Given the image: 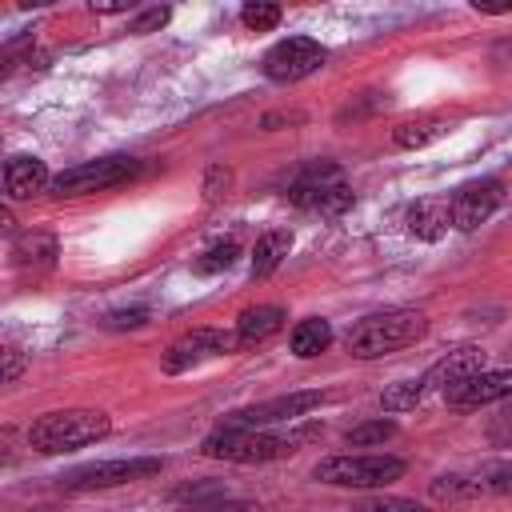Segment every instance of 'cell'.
Wrapping results in <instances>:
<instances>
[{"label":"cell","instance_id":"23","mask_svg":"<svg viewBox=\"0 0 512 512\" xmlns=\"http://www.w3.org/2000/svg\"><path fill=\"white\" fill-rule=\"evenodd\" d=\"M424 396H428V392H424L420 380H400V384H392V388L380 392V408H384V412H408V408H416Z\"/></svg>","mask_w":512,"mask_h":512},{"label":"cell","instance_id":"26","mask_svg":"<svg viewBox=\"0 0 512 512\" xmlns=\"http://www.w3.org/2000/svg\"><path fill=\"white\" fill-rule=\"evenodd\" d=\"M352 512H428V508H420L416 500H404V496H372V500H360Z\"/></svg>","mask_w":512,"mask_h":512},{"label":"cell","instance_id":"9","mask_svg":"<svg viewBox=\"0 0 512 512\" xmlns=\"http://www.w3.org/2000/svg\"><path fill=\"white\" fill-rule=\"evenodd\" d=\"M232 348H236V332H224V328H192V332H184L180 340L168 344L160 368L168 376H180V372H192L204 360H216V356H224Z\"/></svg>","mask_w":512,"mask_h":512},{"label":"cell","instance_id":"17","mask_svg":"<svg viewBox=\"0 0 512 512\" xmlns=\"http://www.w3.org/2000/svg\"><path fill=\"white\" fill-rule=\"evenodd\" d=\"M288 312L280 304H256V308H244L236 316V348H256L264 340H272L280 328H284Z\"/></svg>","mask_w":512,"mask_h":512},{"label":"cell","instance_id":"33","mask_svg":"<svg viewBox=\"0 0 512 512\" xmlns=\"http://www.w3.org/2000/svg\"><path fill=\"white\" fill-rule=\"evenodd\" d=\"M128 4H92V12H124Z\"/></svg>","mask_w":512,"mask_h":512},{"label":"cell","instance_id":"13","mask_svg":"<svg viewBox=\"0 0 512 512\" xmlns=\"http://www.w3.org/2000/svg\"><path fill=\"white\" fill-rule=\"evenodd\" d=\"M504 396H512V368H484V372H476V376H468L444 392L448 408H456V412H472V408L496 404Z\"/></svg>","mask_w":512,"mask_h":512},{"label":"cell","instance_id":"30","mask_svg":"<svg viewBox=\"0 0 512 512\" xmlns=\"http://www.w3.org/2000/svg\"><path fill=\"white\" fill-rule=\"evenodd\" d=\"M184 512H252L244 500H228V496H220V500H204V504H188Z\"/></svg>","mask_w":512,"mask_h":512},{"label":"cell","instance_id":"8","mask_svg":"<svg viewBox=\"0 0 512 512\" xmlns=\"http://www.w3.org/2000/svg\"><path fill=\"white\" fill-rule=\"evenodd\" d=\"M164 472V460L160 456H132V460H96V464H80L72 472L60 476L64 488L72 492H96V488H120V484H132V480H148Z\"/></svg>","mask_w":512,"mask_h":512},{"label":"cell","instance_id":"11","mask_svg":"<svg viewBox=\"0 0 512 512\" xmlns=\"http://www.w3.org/2000/svg\"><path fill=\"white\" fill-rule=\"evenodd\" d=\"M328 396L308 388V392H284V396H272V400H260V404H248V408H236L224 424H240V428H272V424H292L300 416H308L312 408H320Z\"/></svg>","mask_w":512,"mask_h":512},{"label":"cell","instance_id":"25","mask_svg":"<svg viewBox=\"0 0 512 512\" xmlns=\"http://www.w3.org/2000/svg\"><path fill=\"white\" fill-rule=\"evenodd\" d=\"M392 436H396V424H392V420H368V424H356V428L344 432V440H348L352 448L384 444V440H392Z\"/></svg>","mask_w":512,"mask_h":512},{"label":"cell","instance_id":"29","mask_svg":"<svg viewBox=\"0 0 512 512\" xmlns=\"http://www.w3.org/2000/svg\"><path fill=\"white\" fill-rule=\"evenodd\" d=\"M104 324H108V328H144V324H148V308H120V312H108Z\"/></svg>","mask_w":512,"mask_h":512},{"label":"cell","instance_id":"5","mask_svg":"<svg viewBox=\"0 0 512 512\" xmlns=\"http://www.w3.org/2000/svg\"><path fill=\"white\" fill-rule=\"evenodd\" d=\"M400 476H404V460L380 456V452H364V456L344 452V456H328L316 464V480L332 488H384Z\"/></svg>","mask_w":512,"mask_h":512},{"label":"cell","instance_id":"6","mask_svg":"<svg viewBox=\"0 0 512 512\" xmlns=\"http://www.w3.org/2000/svg\"><path fill=\"white\" fill-rule=\"evenodd\" d=\"M136 172H140V160H132V156H100V160H84V164L56 172L48 192L52 196H88V192L116 188V184L132 180Z\"/></svg>","mask_w":512,"mask_h":512},{"label":"cell","instance_id":"32","mask_svg":"<svg viewBox=\"0 0 512 512\" xmlns=\"http://www.w3.org/2000/svg\"><path fill=\"white\" fill-rule=\"evenodd\" d=\"M276 124H304V112H268L264 120H260V128H276Z\"/></svg>","mask_w":512,"mask_h":512},{"label":"cell","instance_id":"1","mask_svg":"<svg viewBox=\"0 0 512 512\" xmlns=\"http://www.w3.org/2000/svg\"><path fill=\"white\" fill-rule=\"evenodd\" d=\"M324 428L320 424H300L288 432H268V428H240V424H220L200 440V456L208 460H232V464H268L296 456L304 444H312Z\"/></svg>","mask_w":512,"mask_h":512},{"label":"cell","instance_id":"19","mask_svg":"<svg viewBox=\"0 0 512 512\" xmlns=\"http://www.w3.org/2000/svg\"><path fill=\"white\" fill-rule=\"evenodd\" d=\"M328 344H332V324L320 320V316L300 320V324L292 328V336H288V348H292L296 360H312V356H320Z\"/></svg>","mask_w":512,"mask_h":512},{"label":"cell","instance_id":"24","mask_svg":"<svg viewBox=\"0 0 512 512\" xmlns=\"http://www.w3.org/2000/svg\"><path fill=\"white\" fill-rule=\"evenodd\" d=\"M280 16H284L280 4H264V0L240 8V24H244L248 32H272V28L280 24Z\"/></svg>","mask_w":512,"mask_h":512},{"label":"cell","instance_id":"15","mask_svg":"<svg viewBox=\"0 0 512 512\" xmlns=\"http://www.w3.org/2000/svg\"><path fill=\"white\" fill-rule=\"evenodd\" d=\"M48 184H52V172H48V164L40 160V156H8L4 160V192H8V200H28V196H36V192H48Z\"/></svg>","mask_w":512,"mask_h":512},{"label":"cell","instance_id":"27","mask_svg":"<svg viewBox=\"0 0 512 512\" xmlns=\"http://www.w3.org/2000/svg\"><path fill=\"white\" fill-rule=\"evenodd\" d=\"M228 184H232V172H228L224 164H212V168L204 172V200L216 204V200L228 192Z\"/></svg>","mask_w":512,"mask_h":512},{"label":"cell","instance_id":"20","mask_svg":"<svg viewBox=\"0 0 512 512\" xmlns=\"http://www.w3.org/2000/svg\"><path fill=\"white\" fill-rule=\"evenodd\" d=\"M448 132V120L444 116H412V120H400L392 128V144L396 148H424L432 140H440Z\"/></svg>","mask_w":512,"mask_h":512},{"label":"cell","instance_id":"18","mask_svg":"<svg viewBox=\"0 0 512 512\" xmlns=\"http://www.w3.org/2000/svg\"><path fill=\"white\" fill-rule=\"evenodd\" d=\"M288 248H292V232H288V228L264 232V236L256 240V248H252V280L272 276V272L280 268V260L288 256Z\"/></svg>","mask_w":512,"mask_h":512},{"label":"cell","instance_id":"3","mask_svg":"<svg viewBox=\"0 0 512 512\" xmlns=\"http://www.w3.org/2000/svg\"><path fill=\"white\" fill-rule=\"evenodd\" d=\"M112 432V416L100 408H60V412H44L40 420L28 424V444L44 456H60V452H76L84 444H96Z\"/></svg>","mask_w":512,"mask_h":512},{"label":"cell","instance_id":"28","mask_svg":"<svg viewBox=\"0 0 512 512\" xmlns=\"http://www.w3.org/2000/svg\"><path fill=\"white\" fill-rule=\"evenodd\" d=\"M168 16H172V8H148L144 16H136V20L128 24V32H136V36L156 32V28H164V24H168Z\"/></svg>","mask_w":512,"mask_h":512},{"label":"cell","instance_id":"21","mask_svg":"<svg viewBox=\"0 0 512 512\" xmlns=\"http://www.w3.org/2000/svg\"><path fill=\"white\" fill-rule=\"evenodd\" d=\"M52 256H56V240L44 236V232H24V236L12 244V264H16L20 272H28V268H48Z\"/></svg>","mask_w":512,"mask_h":512},{"label":"cell","instance_id":"22","mask_svg":"<svg viewBox=\"0 0 512 512\" xmlns=\"http://www.w3.org/2000/svg\"><path fill=\"white\" fill-rule=\"evenodd\" d=\"M236 256H240V244L236 240H216L192 268H196V276H216V272H228L236 264Z\"/></svg>","mask_w":512,"mask_h":512},{"label":"cell","instance_id":"16","mask_svg":"<svg viewBox=\"0 0 512 512\" xmlns=\"http://www.w3.org/2000/svg\"><path fill=\"white\" fill-rule=\"evenodd\" d=\"M404 228H408V236H416V240H428V244L440 240V236L452 228V200H448V196H424V200L408 204Z\"/></svg>","mask_w":512,"mask_h":512},{"label":"cell","instance_id":"10","mask_svg":"<svg viewBox=\"0 0 512 512\" xmlns=\"http://www.w3.org/2000/svg\"><path fill=\"white\" fill-rule=\"evenodd\" d=\"M512 492V460H492L480 464L468 476H436L432 480V500H472V496H508Z\"/></svg>","mask_w":512,"mask_h":512},{"label":"cell","instance_id":"14","mask_svg":"<svg viewBox=\"0 0 512 512\" xmlns=\"http://www.w3.org/2000/svg\"><path fill=\"white\" fill-rule=\"evenodd\" d=\"M476 372H484V348H480V344H460V348H452L448 356H440V360L420 376V384H424V392H448L452 384H460V380H468V376H476Z\"/></svg>","mask_w":512,"mask_h":512},{"label":"cell","instance_id":"7","mask_svg":"<svg viewBox=\"0 0 512 512\" xmlns=\"http://www.w3.org/2000/svg\"><path fill=\"white\" fill-rule=\"evenodd\" d=\"M328 60V48L312 36H284L276 40L264 56H260V72L276 84H296L304 76H312L316 68H324Z\"/></svg>","mask_w":512,"mask_h":512},{"label":"cell","instance_id":"31","mask_svg":"<svg viewBox=\"0 0 512 512\" xmlns=\"http://www.w3.org/2000/svg\"><path fill=\"white\" fill-rule=\"evenodd\" d=\"M20 372H24V356H20V348H16V344H8V348H4V380L12 384Z\"/></svg>","mask_w":512,"mask_h":512},{"label":"cell","instance_id":"12","mask_svg":"<svg viewBox=\"0 0 512 512\" xmlns=\"http://www.w3.org/2000/svg\"><path fill=\"white\" fill-rule=\"evenodd\" d=\"M500 200H504V184H500L496 176H484V180L464 184V188L452 196V228H460V232L480 228V224L500 208Z\"/></svg>","mask_w":512,"mask_h":512},{"label":"cell","instance_id":"2","mask_svg":"<svg viewBox=\"0 0 512 512\" xmlns=\"http://www.w3.org/2000/svg\"><path fill=\"white\" fill-rule=\"evenodd\" d=\"M428 336V316L416 308H388V312H372L364 320H356L344 336L348 356L356 360H380L388 352L412 348L416 340Z\"/></svg>","mask_w":512,"mask_h":512},{"label":"cell","instance_id":"4","mask_svg":"<svg viewBox=\"0 0 512 512\" xmlns=\"http://www.w3.org/2000/svg\"><path fill=\"white\" fill-rule=\"evenodd\" d=\"M288 200L304 212H320V216H340L352 208V188L344 180V172L332 160H312L304 164L292 184H288Z\"/></svg>","mask_w":512,"mask_h":512}]
</instances>
